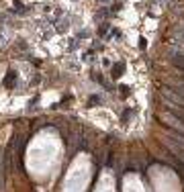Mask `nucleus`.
<instances>
[{
    "mask_svg": "<svg viewBox=\"0 0 184 192\" xmlns=\"http://www.w3.org/2000/svg\"><path fill=\"white\" fill-rule=\"evenodd\" d=\"M164 123L170 125V127H172V131L182 133V135H184V119H178L176 114H172L170 110H168V114H164Z\"/></svg>",
    "mask_w": 184,
    "mask_h": 192,
    "instance_id": "nucleus-1",
    "label": "nucleus"
},
{
    "mask_svg": "<svg viewBox=\"0 0 184 192\" xmlns=\"http://www.w3.org/2000/svg\"><path fill=\"white\" fill-rule=\"evenodd\" d=\"M170 59H172L174 68H178V70L184 72V53L182 51H172V53H170Z\"/></svg>",
    "mask_w": 184,
    "mask_h": 192,
    "instance_id": "nucleus-2",
    "label": "nucleus"
}]
</instances>
